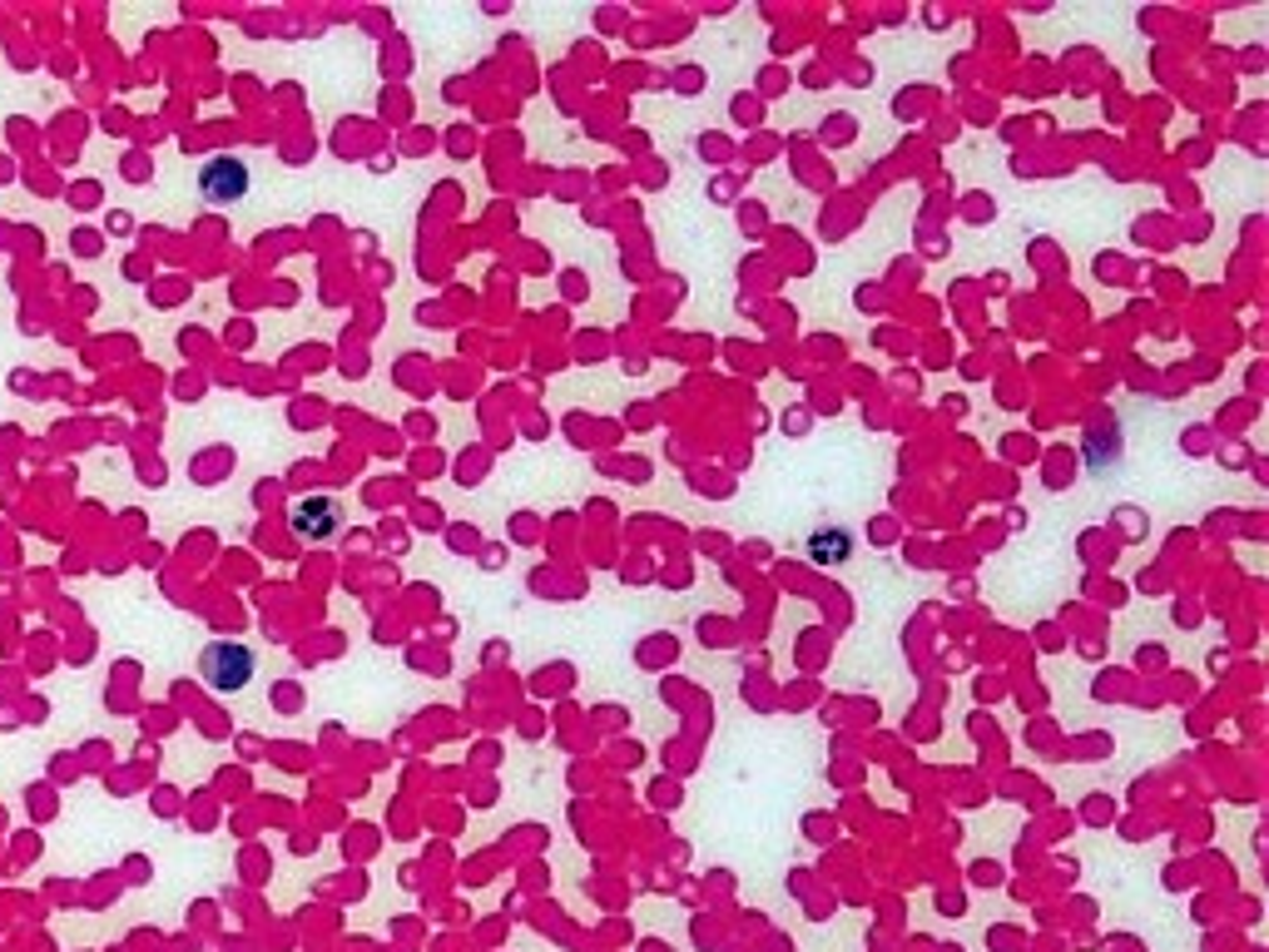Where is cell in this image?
I'll return each mask as SVG.
<instances>
[{
	"label": "cell",
	"mask_w": 1269,
	"mask_h": 952,
	"mask_svg": "<svg viewBox=\"0 0 1269 952\" xmlns=\"http://www.w3.org/2000/svg\"><path fill=\"white\" fill-rule=\"evenodd\" d=\"M848 551H853V536H848V531H819L814 546H808V556H814L819 566H833V561H844Z\"/></svg>",
	"instance_id": "277c9868"
},
{
	"label": "cell",
	"mask_w": 1269,
	"mask_h": 952,
	"mask_svg": "<svg viewBox=\"0 0 1269 952\" xmlns=\"http://www.w3.org/2000/svg\"><path fill=\"white\" fill-rule=\"evenodd\" d=\"M199 670H204V680H209L213 690L234 694V690H243V685L254 680V650H248V645H238V641H213L209 650H204Z\"/></svg>",
	"instance_id": "6da1fadb"
},
{
	"label": "cell",
	"mask_w": 1269,
	"mask_h": 952,
	"mask_svg": "<svg viewBox=\"0 0 1269 952\" xmlns=\"http://www.w3.org/2000/svg\"><path fill=\"white\" fill-rule=\"evenodd\" d=\"M337 522H343V511H337L332 497H307L293 506V531L303 541H328L332 531H337Z\"/></svg>",
	"instance_id": "3957f363"
},
{
	"label": "cell",
	"mask_w": 1269,
	"mask_h": 952,
	"mask_svg": "<svg viewBox=\"0 0 1269 952\" xmlns=\"http://www.w3.org/2000/svg\"><path fill=\"white\" fill-rule=\"evenodd\" d=\"M199 189H204V199H213V204H234L238 194L248 189V169L238 165L234 154H218V159H209V165H204V174H199Z\"/></svg>",
	"instance_id": "7a4b0ae2"
}]
</instances>
